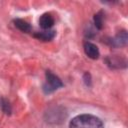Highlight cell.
I'll list each match as a JSON object with an SVG mask.
<instances>
[{
  "mask_svg": "<svg viewBox=\"0 0 128 128\" xmlns=\"http://www.w3.org/2000/svg\"><path fill=\"white\" fill-rule=\"evenodd\" d=\"M1 106H2L3 112H5L6 114H10L11 113V106H10L9 102L6 99H2L1 100Z\"/></svg>",
  "mask_w": 128,
  "mask_h": 128,
  "instance_id": "9",
  "label": "cell"
},
{
  "mask_svg": "<svg viewBox=\"0 0 128 128\" xmlns=\"http://www.w3.org/2000/svg\"><path fill=\"white\" fill-rule=\"evenodd\" d=\"M113 44L116 45V46H122V45H125L126 42H127V33L125 31H122L120 32L113 40H112Z\"/></svg>",
  "mask_w": 128,
  "mask_h": 128,
  "instance_id": "7",
  "label": "cell"
},
{
  "mask_svg": "<svg viewBox=\"0 0 128 128\" xmlns=\"http://www.w3.org/2000/svg\"><path fill=\"white\" fill-rule=\"evenodd\" d=\"M14 25H15V27L17 29H19L22 32H29L31 30L30 24L27 21L23 20V19H19V18L18 19H15L14 20Z\"/></svg>",
  "mask_w": 128,
  "mask_h": 128,
  "instance_id": "6",
  "label": "cell"
},
{
  "mask_svg": "<svg viewBox=\"0 0 128 128\" xmlns=\"http://www.w3.org/2000/svg\"><path fill=\"white\" fill-rule=\"evenodd\" d=\"M39 25L44 29L48 30L54 25V18L50 13H44L39 18Z\"/></svg>",
  "mask_w": 128,
  "mask_h": 128,
  "instance_id": "4",
  "label": "cell"
},
{
  "mask_svg": "<svg viewBox=\"0 0 128 128\" xmlns=\"http://www.w3.org/2000/svg\"><path fill=\"white\" fill-rule=\"evenodd\" d=\"M94 24L97 29H102L103 27V16L102 12H99L94 15Z\"/></svg>",
  "mask_w": 128,
  "mask_h": 128,
  "instance_id": "8",
  "label": "cell"
},
{
  "mask_svg": "<svg viewBox=\"0 0 128 128\" xmlns=\"http://www.w3.org/2000/svg\"><path fill=\"white\" fill-rule=\"evenodd\" d=\"M69 128H103V123L96 116L82 114L74 117L71 120Z\"/></svg>",
  "mask_w": 128,
  "mask_h": 128,
  "instance_id": "1",
  "label": "cell"
},
{
  "mask_svg": "<svg viewBox=\"0 0 128 128\" xmlns=\"http://www.w3.org/2000/svg\"><path fill=\"white\" fill-rule=\"evenodd\" d=\"M84 51H85V54L91 59H97L100 54L98 47L95 44L88 42V41L84 43Z\"/></svg>",
  "mask_w": 128,
  "mask_h": 128,
  "instance_id": "3",
  "label": "cell"
},
{
  "mask_svg": "<svg viewBox=\"0 0 128 128\" xmlns=\"http://www.w3.org/2000/svg\"><path fill=\"white\" fill-rule=\"evenodd\" d=\"M55 34L56 32L54 30H51V29H48V30H43V31H39V32H36L34 33V37L38 40H41V41H50L52 40L54 37H55Z\"/></svg>",
  "mask_w": 128,
  "mask_h": 128,
  "instance_id": "5",
  "label": "cell"
},
{
  "mask_svg": "<svg viewBox=\"0 0 128 128\" xmlns=\"http://www.w3.org/2000/svg\"><path fill=\"white\" fill-rule=\"evenodd\" d=\"M46 82L43 85V90L45 93H51L58 88L63 86L62 81L59 77H57L55 74H53L51 71H46Z\"/></svg>",
  "mask_w": 128,
  "mask_h": 128,
  "instance_id": "2",
  "label": "cell"
}]
</instances>
